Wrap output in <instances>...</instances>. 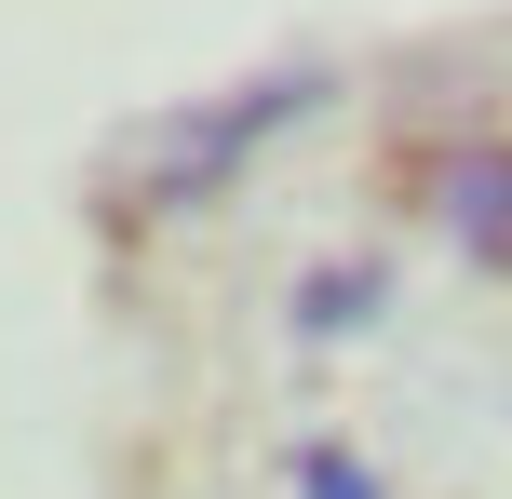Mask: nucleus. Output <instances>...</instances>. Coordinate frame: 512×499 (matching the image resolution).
<instances>
[{
	"instance_id": "f257e3e1",
	"label": "nucleus",
	"mask_w": 512,
	"mask_h": 499,
	"mask_svg": "<svg viewBox=\"0 0 512 499\" xmlns=\"http://www.w3.org/2000/svg\"><path fill=\"white\" fill-rule=\"evenodd\" d=\"M337 95V68H256V81H230V95H203V108H176V122L149 135V203H216V189L243 176L270 135H297L310 108Z\"/></svg>"
},
{
	"instance_id": "f03ea898",
	"label": "nucleus",
	"mask_w": 512,
	"mask_h": 499,
	"mask_svg": "<svg viewBox=\"0 0 512 499\" xmlns=\"http://www.w3.org/2000/svg\"><path fill=\"white\" fill-rule=\"evenodd\" d=\"M432 216H445V243H459L472 270L512 284V149H459V162L432 176Z\"/></svg>"
},
{
	"instance_id": "7ed1b4c3",
	"label": "nucleus",
	"mask_w": 512,
	"mask_h": 499,
	"mask_svg": "<svg viewBox=\"0 0 512 499\" xmlns=\"http://www.w3.org/2000/svg\"><path fill=\"white\" fill-rule=\"evenodd\" d=\"M378 311H391V270H364V257H337V270L297 284V338H351V324H378Z\"/></svg>"
},
{
	"instance_id": "20e7f679",
	"label": "nucleus",
	"mask_w": 512,
	"mask_h": 499,
	"mask_svg": "<svg viewBox=\"0 0 512 499\" xmlns=\"http://www.w3.org/2000/svg\"><path fill=\"white\" fill-rule=\"evenodd\" d=\"M297 499H391V486L364 473L351 446H297Z\"/></svg>"
}]
</instances>
